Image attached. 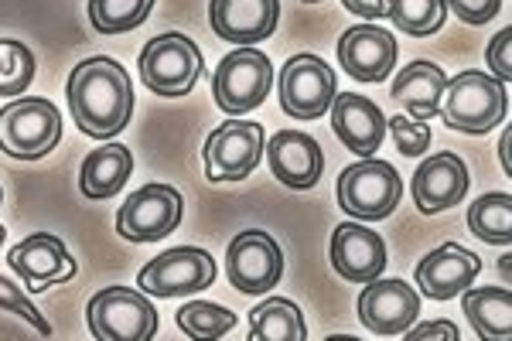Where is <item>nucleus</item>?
Wrapping results in <instances>:
<instances>
[{
    "instance_id": "nucleus-1",
    "label": "nucleus",
    "mask_w": 512,
    "mask_h": 341,
    "mask_svg": "<svg viewBox=\"0 0 512 341\" xmlns=\"http://www.w3.org/2000/svg\"><path fill=\"white\" fill-rule=\"evenodd\" d=\"M65 96H69L76 127L96 140L117 137L134 113V82L110 55H93L79 62L65 82Z\"/></svg>"
},
{
    "instance_id": "nucleus-2",
    "label": "nucleus",
    "mask_w": 512,
    "mask_h": 341,
    "mask_svg": "<svg viewBox=\"0 0 512 341\" xmlns=\"http://www.w3.org/2000/svg\"><path fill=\"white\" fill-rule=\"evenodd\" d=\"M437 116H444V127L468 133V137H482L509 116L506 82L475 69L458 72L454 79H448Z\"/></svg>"
},
{
    "instance_id": "nucleus-3",
    "label": "nucleus",
    "mask_w": 512,
    "mask_h": 341,
    "mask_svg": "<svg viewBox=\"0 0 512 341\" xmlns=\"http://www.w3.org/2000/svg\"><path fill=\"white\" fill-rule=\"evenodd\" d=\"M62 140V113L52 99L24 96L0 110V151L14 161L35 164Z\"/></svg>"
},
{
    "instance_id": "nucleus-4",
    "label": "nucleus",
    "mask_w": 512,
    "mask_h": 341,
    "mask_svg": "<svg viewBox=\"0 0 512 341\" xmlns=\"http://www.w3.org/2000/svg\"><path fill=\"white\" fill-rule=\"evenodd\" d=\"M400 195H403L400 171L386 161H376V157H359V164H349V168L338 174V185H335L338 209L349 215V219H362V222L390 219L396 205H400Z\"/></svg>"
},
{
    "instance_id": "nucleus-5",
    "label": "nucleus",
    "mask_w": 512,
    "mask_h": 341,
    "mask_svg": "<svg viewBox=\"0 0 512 341\" xmlns=\"http://www.w3.org/2000/svg\"><path fill=\"white\" fill-rule=\"evenodd\" d=\"M205 72V58L198 45L188 35L168 31L144 45L140 52V82L151 89L154 96L181 99L195 89V82Z\"/></svg>"
},
{
    "instance_id": "nucleus-6",
    "label": "nucleus",
    "mask_w": 512,
    "mask_h": 341,
    "mask_svg": "<svg viewBox=\"0 0 512 341\" xmlns=\"http://www.w3.org/2000/svg\"><path fill=\"white\" fill-rule=\"evenodd\" d=\"M86 321L99 341H151L158 335V307L144 290L106 287L89 301Z\"/></svg>"
},
{
    "instance_id": "nucleus-7",
    "label": "nucleus",
    "mask_w": 512,
    "mask_h": 341,
    "mask_svg": "<svg viewBox=\"0 0 512 341\" xmlns=\"http://www.w3.org/2000/svg\"><path fill=\"white\" fill-rule=\"evenodd\" d=\"M270 86H274V62L263 52H256V45L236 48L233 55H226L212 76V96H216L219 110L229 116L256 110L270 96Z\"/></svg>"
},
{
    "instance_id": "nucleus-8",
    "label": "nucleus",
    "mask_w": 512,
    "mask_h": 341,
    "mask_svg": "<svg viewBox=\"0 0 512 341\" xmlns=\"http://www.w3.org/2000/svg\"><path fill=\"white\" fill-rule=\"evenodd\" d=\"M263 127L256 120H226L222 127L209 133L202 147V161H205V178L212 185H236L246 181L256 171L263 157Z\"/></svg>"
},
{
    "instance_id": "nucleus-9",
    "label": "nucleus",
    "mask_w": 512,
    "mask_h": 341,
    "mask_svg": "<svg viewBox=\"0 0 512 341\" xmlns=\"http://www.w3.org/2000/svg\"><path fill=\"white\" fill-rule=\"evenodd\" d=\"M216 280V260L198 246H175L140 266L137 284L151 297H192L198 290L212 287Z\"/></svg>"
},
{
    "instance_id": "nucleus-10",
    "label": "nucleus",
    "mask_w": 512,
    "mask_h": 341,
    "mask_svg": "<svg viewBox=\"0 0 512 341\" xmlns=\"http://www.w3.org/2000/svg\"><path fill=\"white\" fill-rule=\"evenodd\" d=\"M185 198L171 185H144L117 212V236L127 243H161L181 226Z\"/></svg>"
},
{
    "instance_id": "nucleus-11",
    "label": "nucleus",
    "mask_w": 512,
    "mask_h": 341,
    "mask_svg": "<svg viewBox=\"0 0 512 341\" xmlns=\"http://www.w3.org/2000/svg\"><path fill=\"white\" fill-rule=\"evenodd\" d=\"M226 277L239 294H270L284 277V253L277 239L263 229H246L226 249Z\"/></svg>"
},
{
    "instance_id": "nucleus-12",
    "label": "nucleus",
    "mask_w": 512,
    "mask_h": 341,
    "mask_svg": "<svg viewBox=\"0 0 512 341\" xmlns=\"http://www.w3.org/2000/svg\"><path fill=\"white\" fill-rule=\"evenodd\" d=\"M335 99V69L318 55H291L280 69V110L294 120H318Z\"/></svg>"
},
{
    "instance_id": "nucleus-13",
    "label": "nucleus",
    "mask_w": 512,
    "mask_h": 341,
    "mask_svg": "<svg viewBox=\"0 0 512 341\" xmlns=\"http://www.w3.org/2000/svg\"><path fill=\"white\" fill-rule=\"evenodd\" d=\"M7 263L28 284L31 294H45L55 284H69L79 273L76 256L52 232H35V236L21 239L18 246L7 249Z\"/></svg>"
},
{
    "instance_id": "nucleus-14",
    "label": "nucleus",
    "mask_w": 512,
    "mask_h": 341,
    "mask_svg": "<svg viewBox=\"0 0 512 341\" xmlns=\"http://www.w3.org/2000/svg\"><path fill=\"white\" fill-rule=\"evenodd\" d=\"M359 321L362 328H369L379 338L403 335L420 314V297L407 280H369L366 290L359 294Z\"/></svg>"
},
{
    "instance_id": "nucleus-15",
    "label": "nucleus",
    "mask_w": 512,
    "mask_h": 341,
    "mask_svg": "<svg viewBox=\"0 0 512 341\" xmlns=\"http://www.w3.org/2000/svg\"><path fill=\"white\" fill-rule=\"evenodd\" d=\"M328 256H332L338 277L352 280V284H369V280L383 277L386 263H390L383 236L366 229L362 222H342V226L332 232Z\"/></svg>"
},
{
    "instance_id": "nucleus-16",
    "label": "nucleus",
    "mask_w": 512,
    "mask_h": 341,
    "mask_svg": "<svg viewBox=\"0 0 512 341\" xmlns=\"http://www.w3.org/2000/svg\"><path fill=\"white\" fill-rule=\"evenodd\" d=\"M338 65L355 82H386L396 65V38L373 21L349 28L338 38Z\"/></svg>"
},
{
    "instance_id": "nucleus-17",
    "label": "nucleus",
    "mask_w": 512,
    "mask_h": 341,
    "mask_svg": "<svg viewBox=\"0 0 512 341\" xmlns=\"http://www.w3.org/2000/svg\"><path fill=\"white\" fill-rule=\"evenodd\" d=\"M478 273H482V260L472 249L444 243L417 263V290L427 301H451L475 284Z\"/></svg>"
},
{
    "instance_id": "nucleus-18",
    "label": "nucleus",
    "mask_w": 512,
    "mask_h": 341,
    "mask_svg": "<svg viewBox=\"0 0 512 341\" xmlns=\"http://www.w3.org/2000/svg\"><path fill=\"white\" fill-rule=\"evenodd\" d=\"M270 161V171L284 188L291 191H308L321 181L325 171V154L315 137L301 130H280L270 137V144H263Z\"/></svg>"
},
{
    "instance_id": "nucleus-19",
    "label": "nucleus",
    "mask_w": 512,
    "mask_h": 341,
    "mask_svg": "<svg viewBox=\"0 0 512 341\" xmlns=\"http://www.w3.org/2000/svg\"><path fill=\"white\" fill-rule=\"evenodd\" d=\"M468 185H472V178H468V168L458 154H434L424 164H417L410 195H414L420 215H437L454 209L468 195Z\"/></svg>"
},
{
    "instance_id": "nucleus-20",
    "label": "nucleus",
    "mask_w": 512,
    "mask_h": 341,
    "mask_svg": "<svg viewBox=\"0 0 512 341\" xmlns=\"http://www.w3.org/2000/svg\"><path fill=\"white\" fill-rule=\"evenodd\" d=\"M280 0H209L212 31L229 45H256L277 31Z\"/></svg>"
},
{
    "instance_id": "nucleus-21",
    "label": "nucleus",
    "mask_w": 512,
    "mask_h": 341,
    "mask_svg": "<svg viewBox=\"0 0 512 341\" xmlns=\"http://www.w3.org/2000/svg\"><path fill=\"white\" fill-rule=\"evenodd\" d=\"M332 130L355 157H373L383 147L386 137V116L373 99L359 93H335L332 106Z\"/></svg>"
},
{
    "instance_id": "nucleus-22",
    "label": "nucleus",
    "mask_w": 512,
    "mask_h": 341,
    "mask_svg": "<svg viewBox=\"0 0 512 341\" xmlns=\"http://www.w3.org/2000/svg\"><path fill=\"white\" fill-rule=\"evenodd\" d=\"M444 89H448V76H444L441 65L420 58V62H410L407 69L393 79L390 96L396 99V106H400L410 120L427 123L431 116H437V110H441Z\"/></svg>"
},
{
    "instance_id": "nucleus-23",
    "label": "nucleus",
    "mask_w": 512,
    "mask_h": 341,
    "mask_svg": "<svg viewBox=\"0 0 512 341\" xmlns=\"http://www.w3.org/2000/svg\"><path fill=\"white\" fill-rule=\"evenodd\" d=\"M130 171H134V154L123 144H103L82 161L79 171V191L86 198H113L127 185Z\"/></svg>"
},
{
    "instance_id": "nucleus-24",
    "label": "nucleus",
    "mask_w": 512,
    "mask_h": 341,
    "mask_svg": "<svg viewBox=\"0 0 512 341\" xmlns=\"http://www.w3.org/2000/svg\"><path fill=\"white\" fill-rule=\"evenodd\" d=\"M465 294V318L472 321L478 338L506 341L512 335V294L509 287H468Z\"/></svg>"
},
{
    "instance_id": "nucleus-25",
    "label": "nucleus",
    "mask_w": 512,
    "mask_h": 341,
    "mask_svg": "<svg viewBox=\"0 0 512 341\" xmlns=\"http://www.w3.org/2000/svg\"><path fill=\"white\" fill-rule=\"evenodd\" d=\"M250 341H304L308 328H304V314L294 301L274 297L263 301L250 311Z\"/></svg>"
},
{
    "instance_id": "nucleus-26",
    "label": "nucleus",
    "mask_w": 512,
    "mask_h": 341,
    "mask_svg": "<svg viewBox=\"0 0 512 341\" xmlns=\"http://www.w3.org/2000/svg\"><path fill=\"white\" fill-rule=\"evenodd\" d=\"M468 229L489 246H509L512 239V195L509 191H489L475 198L468 209Z\"/></svg>"
},
{
    "instance_id": "nucleus-27",
    "label": "nucleus",
    "mask_w": 512,
    "mask_h": 341,
    "mask_svg": "<svg viewBox=\"0 0 512 341\" xmlns=\"http://www.w3.org/2000/svg\"><path fill=\"white\" fill-rule=\"evenodd\" d=\"M386 18L393 28L407 31L414 38L437 35L448 21V4L444 0H390L386 4Z\"/></svg>"
},
{
    "instance_id": "nucleus-28",
    "label": "nucleus",
    "mask_w": 512,
    "mask_h": 341,
    "mask_svg": "<svg viewBox=\"0 0 512 341\" xmlns=\"http://www.w3.org/2000/svg\"><path fill=\"white\" fill-rule=\"evenodd\" d=\"M86 11L99 35H123L151 18L154 0H89Z\"/></svg>"
},
{
    "instance_id": "nucleus-29",
    "label": "nucleus",
    "mask_w": 512,
    "mask_h": 341,
    "mask_svg": "<svg viewBox=\"0 0 512 341\" xmlns=\"http://www.w3.org/2000/svg\"><path fill=\"white\" fill-rule=\"evenodd\" d=\"M175 321H178V328L185 331L188 338H195V341L226 338L229 331L236 328V314L226 311V307H219V304H209V301L181 304Z\"/></svg>"
},
{
    "instance_id": "nucleus-30",
    "label": "nucleus",
    "mask_w": 512,
    "mask_h": 341,
    "mask_svg": "<svg viewBox=\"0 0 512 341\" xmlns=\"http://www.w3.org/2000/svg\"><path fill=\"white\" fill-rule=\"evenodd\" d=\"M38 62L24 41L0 38V96H21L35 82Z\"/></svg>"
},
{
    "instance_id": "nucleus-31",
    "label": "nucleus",
    "mask_w": 512,
    "mask_h": 341,
    "mask_svg": "<svg viewBox=\"0 0 512 341\" xmlns=\"http://www.w3.org/2000/svg\"><path fill=\"white\" fill-rule=\"evenodd\" d=\"M386 130L393 133V144L403 157H424L431 147V127L424 120H410V116H390Z\"/></svg>"
},
{
    "instance_id": "nucleus-32",
    "label": "nucleus",
    "mask_w": 512,
    "mask_h": 341,
    "mask_svg": "<svg viewBox=\"0 0 512 341\" xmlns=\"http://www.w3.org/2000/svg\"><path fill=\"white\" fill-rule=\"evenodd\" d=\"M0 311L18 314V318L28 321L41 338H52V324H48L45 318H41V311H38L35 304L28 301V294H24L21 287H14L7 277H0Z\"/></svg>"
},
{
    "instance_id": "nucleus-33",
    "label": "nucleus",
    "mask_w": 512,
    "mask_h": 341,
    "mask_svg": "<svg viewBox=\"0 0 512 341\" xmlns=\"http://www.w3.org/2000/svg\"><path fill=\"white\" fill-rule=\"evenodd\" d=\"M444 4H448V11L458 14V21L472 24V28L489 24L502 11V0H444Z\"/></svg>"
},
{
    "instance_id": "nucleus-34",
    "label": "nucleus",
    "mask_w": 512,
    "mask_h": 341,
    "mask_svg": "<svg viewBox=\"0 0 512 341\" xmlns=\"http://www.w3.org/2000/svg\"><path fill=\"white\" fill-rule=\"evenodd\" d=\"M509 45H512V28H502L499 35L492 38V45H489V69H492V76L499 79V82H509L512 79V65H509Z\"/></svg>"
},
{
    "instance_id": "nucleus-35",
    "label": "nucleus",
    "mask_w": 512,
    "mask_h": 341,
    "mask_svg": "<svg viewBox=\"0 0 512 341\" xmlns=\"http://www.w3.org/2000/svg\"><path fill=\"white\" fill-rule=\"evenodd\" d=\"M407 341H424V338H441V341H458L461 335H458V328H454L451 321H427V324H420V328H414L410 324L407 331Z\"/></svg>"
},
{
    "instance_id": "nucleus-36",
    "label": "nucleus",
    "mask_w": 512,
    "mask_h": 341,
    "mask_svg": "<svg viewBox=\"0 0 512 341\" xmlns=\"http://www.w3.org/2000/svg\"><path fill=\"white\" fill-rule=\"evenodd\" d=\"M342 4H345V11L355 14V18L379 21V18H386V4H390V0H342Z\"/></svg>"
},
{
    "instance_id": "nucleus-37",
    "label": "nucleus",
    "mask_w": 512,
    "mask_h": 341,
    "mask_svg": "<svg viewBox=\"0 0 512 341\" xmlns=\"http://www.w3.org/2000/svg\"><path fill=\"white\" fill-rule=\"evenodd\" d=\"M509 140H512V130L506 127V133H502L499 140V157H502V171L512 174V157H509Z\"/></svg>"
},
{
    "instance_id": "nucleus-38",
    "label": "nucleus",
    "mask_w": 512,
    "mask_h": 341,
    "mask_svg": "<svg viewBox=\"0 0 512 341\" xmlns=\"http://www.w3.org/2000/svg\"><path fill=\"white\" fill-rule=\"evenodd\" d=\"M4 239H7V229H4V226H0V246H4Z\"/></svg>"
},
{
    "instance_id": "nucleus-39",
    "label": "nucleus",
    "mask_w": 512,
    "mask_h": 341,
    "mask_svg": "<svg viewBox=\"0 0 512 341\" xmlns=\"http://www.w3.org/2000/svg\"><path fill=\"white\" fill-rule=\"evenodd\" d=\"M304 4H321V0H304Z\"/></svg>"
},
{
    "instance_id": "nucleus-40",
    "label": "nucleus",
    "mask_w": 512,
    "mask_h": 341,
    "mask_svg": "<svg viewBox=\"0 0 512 341\" xmlns=\"http://www.w3.org/2000/svg\"><path fill=\"white\" fill-rule=\"evenodd\" d=\"M0 202H4V191H0Z\"/></svg>"
}]
</instances>
